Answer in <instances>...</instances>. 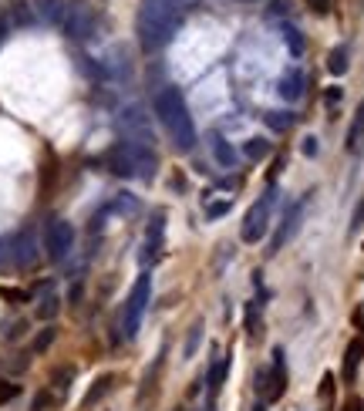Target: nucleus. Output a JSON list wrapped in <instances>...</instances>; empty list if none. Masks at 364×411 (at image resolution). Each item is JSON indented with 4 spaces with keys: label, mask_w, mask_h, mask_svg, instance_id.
Masks as SVG:
<instances>
[{
    "label": "nucleus",
    "mask_w": 364,
    "mask_h": 411,
    "mask_svg": "<svg viewBox=\"0 0 364 411\" xmlns=\"http://www.w3.org/2000/svg\"><path fill=\"white\" fill-rule=\"evenodd\" d=\"M152 108H155L159 122L166 125V132L172 135L176 149H179V152H189V149L196 145V125L189 118V108L182 102L179 88H162V92L152 98Z\"/></svg>",
    "instance_id": "f257e3e1"
},
{
    "label": "nucleus",
    "mask_w": 364,
    "mask_h": 411,
    "mask_svg": "<svg viewBox=\"0 0 364 411\" xmlns=\"http://www.w3.org/2000/svg\"><path fill=\"white\" fill-rule=\"evenodd\" d=\"M138 27H142V44L145 47L169 44L172 34H176V11L169 7V0H145L142 14H138Z\"/></svg>",
    "instance_id": "f03ea898"
},
{
    "label": "nucleus",
    "mask_w": 364,
    "mask_h": 411,
    "mask_svg": "<svg viewBox=\"0 0 364 411\" xmlns=\"http://www.w3.org/2000/svg\"><path fill=\"white\" fill-rule=\"evenodd\" d=\"M111 168L119 176H142V179H152L155 176V152L152 145H142V142H125L111 152Z\"/></svg>",
    "instance_id": "7ed1b4c3"
},
{
    "label": "nucleus",
    "mask_w": 364,
    "mask_h": 411,
    "mask_svg": "<svg viewBox=\"0 0 364 411\" xmlns=\"http://www.w3.org/2000/svg\"><path fill=\"white\" fill-rule=\"evenodd\" d=\"M149 274H142L135 280V287H132V297H128V304H125V337H135L138 327H142V314H145V304H149Z\"/></svg>",
    "instance_id": "20e7f679"
},
{
    "label": "nucleus",
    "mask_w": 364,
    "mask_h": 411,
    "mask_svg": "<svg viewBox=\"0 0 364 411\" xmlns=\"http://www.w3.org/2000/svg\"><path fill=\"white\" fill-rule=\"evenodd\" d=\"M75 246V229L71 223H64V219H51L44 226V250L51 259H64L68 257V250Z\"/></svg>",
    "instance_id": "39448f33"
},
{
    "label": "nucleus",
    "mask_w": 364,
    "mask_h": 411,
    "mask_svg": "<svg viewBox=\"0 0 364 411\" xmlns=\"http://www.w3.org/2000/svg\"><path fill=\"white\" fill-rule=\"evenodd\" d=\"M257 391L267 395V401H277V398L287 391V367H284V350H273V364L270 371H263L257 378Z\"/></svg>",
    "instance_id": "423d86ee"
},
{
    "label": "nucleus",
    "mask_w": 364,
    "mask_h": 411,
    "mask_svg": "<svg viewBox=\"0 0 364 411\" xmlns=\"http://www.w3.org/2000/svg\"><path fill=\"white\" fill-rule=\"evenodd\" d=\"M270 229V199L257 202L243 219V243H260Z\"/></svg>",
    "instance_id": "0eeeda50"
},
{
    "label": "nucleus",
    "mask_w": 364,
    "mask_h": 411,
    "mask_svg": "<svg viewBox=\"0 0 364 411\" xmlns=\"http://www.w3.org/2000/svg\"><path fill=\"white\" fill-rule=\"evenodd\" d=\"M121 125H125V132L128 135H135V142L142 145H152L155 138H152V125H149V115L142 111V105H128L121 111Z\"/></svg>",
    "instance_id": "6e6552de"
},
{
    "label": "nucleus",
    "mask_w": 364,
    "mask_h": 411,
    "mask_svg": "<svg viewBox=\"0 0 364 411\" xmlns=\"http://www.w3.org/2000/svg\"><path fill=\"white\" fill-rule=\"evenodd\" d=\"M68 37H88L91 34V27H95V17H91V11L88 7H71V14H68Z\"/></svg>",
    "instance_id": "1a4fd4ad"
},
{
    "label": "nucleus",
    "mask_w": 364,
    "mask_h": 411,
    "mask_svg": "<svg viewBox=\"0 0 364 411\" xmlns=\"http://www.w3.org/2000/svg\"><path fill=\"white\" fill-rule=\"evenodd\" d=\"M301 94H303V75L297 68H290L287 75L280 78V98L284 102H297Z\"/></svg>",
    "instance_id": "9d476101"
},
{
    "label": "nucleus",
    "mask_w": 364,
    "mask_h": 411,
    "mask_svg": "<svg viewBox=\"0 0 364 411\" xmlns=\"http://www.w3.org/2000/svg\"><path fill=\"white\" fill-rule=\"evenodd\" d=\"M364 145V102L358 105L354 118H351V128H348V152H361Z\"/></svg>",
    "instance_id": "9b49d317"
},
{
    "label": "nucleus",
    "mask_w": 364,
    "mask_h": 411,
    "mask_svg": "<svg viewBox=\"0 0 364 411\" xmlns=\"http://www.w3.org/2000/svg\"><path fill=\"white\" fill-rule=\"evenodd\" d=\"M361 357H364V337H354V341L348 344V354H344V378L348 381H354Z\"/></svg>",
    "instance_id": "f8f14e48"
},
{
    "label": "nucleus",
    "mask_w": 364,
    "mask_h": 411,
    "mask_svg": "<svg viewBox=\"0 0 364 411\" xmlns=\"http://www.w3.org/2000/svg\"><path fill=\"white\" fill-rule=\"evenodd\" d=\"M14 246H17V250H14L17 266H30V263L37 259V250H34V240H30V233H20Z\"/></svg>",
    "instance_id": "ddd939ff"
},
{
    "label": "nucleus",
    "mask_w": 364,
    "mask_h": 411,
    "mask_svg": "<svg viewBox=\"0 0 364 411\" xmlns=\"http://www.w3.org/2000/svg\"><path fill=\"white\" fill-rule=\"evenodd\" d=\"M212 155H216V162H219V166H226V168H233V162H236V152H233V149H229V142L226 138H212Z\"/></svg>",
    "instance_id": "4468645a"
},
{
    "label": "nucleus",
    "mask_w": 364,
    "mask_h": 411,
    "mask_svg": "<svg viewBox=\"0 0 364 411\" xmlns=\"http://www.w3.org/2000/svg\"><path fill=\"white\" fill-rule=\"evenodd\" d=\"M111 384H115V374H102V378L95 381V388L85 395V408H88V405H95L98 398H105L108 391H111Z\"/></svg>",
    "instance_id": "2eb2a0df"
},
{
    "label": "nucleus",
    "mask_w": 364,
    "mask_h": 411,
    "mask_svg": "<svg viewBox=\"0 0 364 411\" xmlns=\"http://www.w3.org/2000/svg\"><path fill=\"white\" fill-rule=\"evenodd\" d=\"M327 71L331 75H344L348 71V47H334L331 58H327Z\"/></svg>",
    "instance_id": "dca6fc26"
},
{
    "label": "nucleus",
    "mask_w": 364,
    "mask_h": 411,
    "mask_svg": "<svg viewBox=\"0 0 364 411\" xmlns=\"http://www.w3.org/2000/svg\"><path fill=\"white\" fill-rule=\"evenodd\" d=\"M41 17H44L47 24H58L61 17H64V4L61 0H41Z\"/></svg>",
    "instance_id": "f3484780"
},
{
    "label": "nucleus",
    "mask_w": 364,
    "mask_h": 411,
    "mask_svg": "<svg viewBox=\"0 0 364 411\" xmlns=\"http://www.w3.org/2000/svg\"><path fill=\"white\" fill-rule=\"evenodd\" d=\"M223 378H226V357H216V361H212V371H210V388H212V395L219 391Z\"/></svg>",
    "instance_id": "a211bd4d"
},
{
    "label": "nucleus",
    "mask_w": 364,
    "mask_h": 411,
    "mask_svg": "<svg viewBox=\"0 0 364 411\" xmlns=\"http://www.w3.org/2000/svg\"><path fill=\"white\" fill-rule=\"evenodd\" d=\"M267 125H270L273 132H287L290 125H293V115H284V111H267Z\"/></svg>",
    "instance_id": "6ab92c4d"
},
{
    "label": "nucleus",
    "mask_w": 364,
    "mask_h": 411,
    "mask_svg": "<svg viewBox=\"0 0 364 411\" xmlns=\"http://www.w3.org/2000/svg\"><path fill=\"white\" fill-rule=\"evenodd\" d=\"M159 246H162V216H155V223L149 226V253L152 257L159 253Z\"/></svg>",
    "instance_id": "aec40b11"
},
{
    "label": "nucleus",
    "mask_w": 364,
    "mask_h": 411,
    "mask_svg": "<svg viewBox=\"0 0 364 411\" xmlns=\"http://www.w3.org/2000/svg\"><path fill=\"white\" fill-rule=\"evenodd\" d=\"M246 155H250V159H267V155H270V142L250 138V142H246Z\"/></svg>",
    "instance_id": "412c9836"
},
{
    "label": "nucleus",
    "mask_w": 364,
    "mask_h": 411,
    "mask_svg": "<svg viewBox=\"0 0 364 411\" xmlns=\"http://www.w3.org/2000/svg\"><path fill=\"white\" fill-rule=\"evenodd\" d=\"M284 41L290 44V51H293V54H303V37H301V31H297V27L284 24Z\"/></svg>",
    "instance_id": "4be33fe9"
},
{
    "label": "nucleus",
    "mask_w": 364,
    "mask_h": 411,
    "mask_svg": "<svg viewBox=\"0 0 364 411\" xmlns=\"http://www.w3.org/2000/svg\"><path fill=\"white\" fill-rule=\"evenodd\" d=\"M54 314H58V297H44V300H41V307H37V317L51 320Z\"/></svg>",
    "instance_id": "5701e85b"
},
{
    "label": "nucleus",
    "mask_w": 364,
    "mask_h": 411,
    "mask_svg": "<svg viewBox=\"0 0 364 411\" xmlns=\"http://www.w3.org/2000/svg\"><path fill=\"white\" fill-rule=\"evenodd\" d=\"M0 293H4V300H11V304H28V300H30V293H28V290L4 287V290H0Z\"/></svg>",
    "instance_id": "b1692460"
},
{
    "label": "nucleus",
    "mask_w": 364,
    "mask_h": 411,
    "mask_svg": "<svg viewBox=\"0 0 364 411\" xmlns=\"http://www.w3.org/2000/svg\"><path fill=\"white\" fill-rule=\"evenodd\" d=\"M260 331V314L257 304H246V334H257Z\"/></svg>",
    "instance_id": "393cba45"
},
{
    "label": "nucleus",
    "mask_w": 364,
    "mask_h": 411,
    "mask_svg": "<svg viewBox=\"0 0 364 411\" xmlns=\"http://www.w3.org/2000/svg\"><path fill=\"white\" fill-rule=\"evenodd\" d=\"M229 206H233L229 199H223V202H210V206H206V216H210V219H219V216L229 213Z\"/></svg>",
    "instance_id": "a878e982"
},
{
    "label": "nucleus",
    "mask_w": 364,
    "mask_h": 411,
    "mask_svg": "<svg viewBox=\"0 0 364 411\" xmlns=\"http://www.w3.org/2000/svg\"><path fill=\"white\" fill-rule=\"evenodd\" d=\"M51 341H54V327H47L44 334L34 341V350H47V348H51Z\"/></svg>",
    "instance_id": "bb28decb"
},
{
    "label": "nucleus",
    "mask_w": 364,
    "mask_h": 411,
    "mask_svg": "<svg viewBox=\"0 0 364 411\" xmlns=\"http://www.w3.org/2000/svg\"><path fill=\"white\" fill-rule=\"evenodd\" d=\"M47 408H54V398L51 395H37L34 405H30V411H47Z\"/></svg>",
    "instance_id": "cd10ccee"
},
{
    "label": "nucleus",
    "mask_w": 364,
    "mask_h": 411,
    "mask_svg": "<svg viewBox=\"0 0 364 411\" xmlns=\"http://www.w3.org/2000/svg\"><path fill=\"white\" fill-rule=\"evenodd\" d=\"M361 226H364V199L358 202V209H354V216H351V233H358Z\"/></svg>",
    "instance_id": "c85d7f7f"
},
{
    "label": "nucleus",
    "mask_w": 364,
    "mask_h": 411,
    "mask_svg": "<svg viewBox=\"0 0 364 411\" xmlns=\"http://www.w3.org/2000/svg\"><path fill=\"white\" fill-rule=\"evenodd\" d=\"M20 395V388L17 384H0V405H7L11 398H17Z\"/></svg>",
    "instance_id": "c756f323"
},
{
    "label": "nucleus",
    "mask_w": 364,
    "mask_h": 411,
    "mask_svg": "<svg viewBox=\"0 0 364 411\" xmlns=\"http://www.w3.org/2000/svg\"><path fill=\"white\" fill-rule=\"evenodd\" d=\"M337 102H341V88L334 85V88H327V94H324V105H327V108H337Z\"/></svg>",
    "instance_id": "7c9ffc66"
},
{
    "label": "nucleus",
    "mask_w": 364,
    "mask_h": 411,
    "mask_svg": "<svg viewBox=\"0 0 364 411\" xmlns=\"http://www.w3.org/2000/svg\"><path fill=\"white\" fill-rule=\"evenodd\" d=\"M331 391H334V374H324L320 378V398H331Z\"/></svg>",
    "instance_id": "2f4dec72"
},
{
    "label": "nucleus",
    "mask_w": 364,
    "mask_h": 411,
    "mask_svg": "<svg viewBox=\"0 0 364 411\" xmlns=\"http://www.w3.org/2000/svg\"><path fill=\"white\" fill-rule=\"evenodd\" d=\"M307 7L317 11V14H327V11H331V0H307Z\"/></svg>",
    "instance_id": "473e14b6"
},
{
    "label": "nucleus",
    "mask_w": 364,
    "mask_h": 411,
    "mask_svg": "<svg viewBox=\"0 0 364 411\" xmlns=\"http://www.w3.org/2000/svg\"><path fill=\"white\" fill-rule=\"evenodd\" d=\"M301 149H303V155H317V138H314V135H307V138H303V145H301Z\"/></svg>",
    "instance_id": "72a5a7b5"
},
{
    "label": "nucleus",
    "mask_w": 364,
    "mask_h": 411,
    "mask_svg": "<svg viewBox=\"0 0 364 411\" xmlns=\"http://www.w3.org/2000/svg\"><path fill=\"white\" fill-rule=\"evenodd\" d=\"M270 11H273V14H287V11H290V0H273Z\"/></svg>",
    "instance_id": "f704fd0d"
},
{
    "label": "nucleus",
    "mask_w": 364,
    "mask_h": 411,
    "mask_svg": "<svg viewBox=\"0 0 364 411\" xmlns=\"http://www.w3.org/2000/svg\"><path fill=\"white\" fill-rule=\"evenodd\" d=\"M341 411H364V405H361V398H351L348 405H344V408Z\"/></svg>",
    "instance_id": "c9c22d12"
},
{
    "label": "nucleus",
    "mask_w": 364,
    "mask_h": 411,
    "mask_svg": "<svg viewBox=\"0 0 364 411\" xmlns=\"http://www.w3.org/2000/svg\"><path fill=\"white\" fill-rule=\"evenodd\" d=\"M243 4H250V0H243Z\"/></svg>",
    "instance_id": "e433bc0d"
}]
</instances>
